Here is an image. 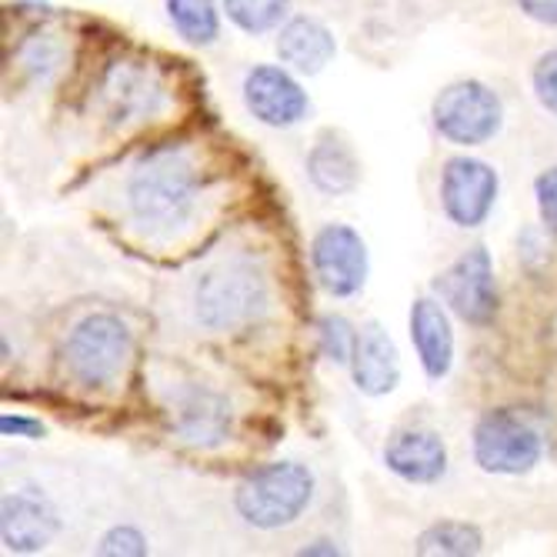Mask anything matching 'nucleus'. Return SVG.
<instances>
[{"label": "nucleus", "mask_w": 557, "mask_h": 557, "mask_svg": "<svg viewBox=\"0 0 557 557\" xmlns=\"http://www.w3.org/2000/svg\"><path fill=\"white\" fill-rule=\"evenodd\" d=\"M197 200V171L181 150L147 154L127 181V208L140 231L174 234L187 224Z\"/></svg>", "instance_id": "1"}, {"label": "nucleus", "mask_w": 557, "mask_h": 557, "mask_svg": "<svg viewBox=\"0 0 557 557\" xmlns=\"http://www.w3.org/2000/svg\"><path fill=\"white\" fill-rule=\"evenodd\" d=\"M314 497V474L297 461H274L247 474L234 491L237 515L261 531L294 524Z\"/></svg>", "instance_id": "2"}, {"label": "nucleus", "mask_w": 557, "mask_h": 557, "mask_svg": "<svg viewBox=\"0 0 557 557\" xmlns=\"http://www.w3.org/2000/svg\"><path fill=\"white\" fill-rule=\"evenodd\" d=\"M268 311L264 274L237 258L208 271L197 284V321L211 331H244Z\"/></svg>", "instance_id": "3"}, {"label": "nucleus", "mask_w": 557, "mask_h": 557, "mask_svg": "<svg viewBox=\"0 0 557 557\" xmlns=\"http://www.w3.org/2000/svg\"><path fill=\"white\" fill-rule=\"evenodd\" d=\"M131 331L114 314H87L74 324V331L64 341V368L67 377L87 391L111 387L127 358H131Z\"/></svg>", "instance_id": "4"}, {"label": "nucleus", "mask_w": 557, "mask_h": 557, "mask_svg": "<svg viewBox=\"0 0 557 557\" xmlns=\"http://www.w3.org/2000/svg\"><path fill=\"white\" fill-rule=\"evenodd\" d=\"M544 454V437L515 408L487 411L474 428V461L487 474H528Z\"/></svg>", "instance_id": "5"}, {"label": "nucleus", "mask_w": 557, "mask_h": 557, "mask_svg": "<svg viewBox=\"0 0 557 557\" xmlns=\"http://www.w3.org/2000/svg\"><path fill=\"white\" fill-rule=\"evenodd\" d=\"M431 117L444 140L458 147H478L500 131L504 104L481 81H454L434 97Z\"/></svg>", "instance_id": "6"}, {"label": "nucleus", "mask_w": 557, "mask_h": 557, "mask_svg": "<svg viewBox=\"0 0 557 557\" xmlns=\"http://www.w3.org/2000/svg\"><path fill=\"white\" fill-rule=\"evenodd\" d=\"M437 297L471 327H487L497 314V281L487 247H471L434 281Z\"/></svg>", "instance_id": "7"}, {"label": "nucleus", "mask_w": 557, "mask_h": 557, "mask_svg": "<svg viewBox=\"0 0 557 557\" xmlns=\"http://www.w3.org/2000/svg\"><path fill=\"white\" fill-rule=\"evenodd\" d=\"M311 264L327 294L354 297L368 281V244L347 224H324L311 240Z\"/></svg>", "instance_id": "8"}, {"label": "nucleus", "mask_w": 557, "mask_h": 557, "mask_svg": "<svg viewBox=\"0 0 557 557\" xmlns=\"http://www.w3.org/2000/svg\"><path fill=\"white\" fill-rule=\"evenodd\" d=\"M497 171L478 158H450L441 171V208L450 224L481 227L497 200Z\"/></svg>", "instance_id": "9"}, {"label": "nucleus", "mask_w": 557, "mask_h": 557, "mask_svg": "<svg viewBox=\"0 0 557 557\" xmlns=\"http://www.w3.org/2000/svg\"><path fill=\"white\" fill-rule=\"evenodd\" d=\"M244 104L268 127H294L311 111V100L304 94V87L284 67L274 64H258L247 71Z\"/></svg>", "instance_id": "10"}, {"label": "nucleus", "mask_w": 557, "mask_h": 557, "mask_svg": "<svg viewBox=\"0 0 557 557\" xmlns=\"http://www.w3.org/2000/svg\"><path fill=\"white\" fill-rule=\"evenodd\" d=\"M58 508L37 487H21L0 500V537L14 554H37L54 541Z\"/></svg>", "instance_id": "11"}, {"label": "nucleus", "mask_w": 557, "mask_h": 557, "mask_svg": "<svg viewBox=\"0 0 557 557\" xmlns=\"http://www.w3.org/2000/svg\"><path fill=\"white\" fill-rule=\"evenodd\" d=\"M174 431L184 444L190 447H218L231 437L234 428V411L227 397L208 387H194L177 397L174 404Z\"/></svg>", "instance_id": "12"}, {"label": "nucleus", "mask_w": 557, "mask_h": 557, "mask_svg": "<svg viewBox=\"0 0 557 557\" xmlns=\"http://www.w3.org/2000/svg\"><path fill=\"white\" fill-rule=\"evenodd\" d=\"M384 465L408 484H434L447 471V444L437 431H397L384 447Z\"/></svg>", "instance_id": "13"}, {"label": "nucleus", "mask_w": 557, "mask_h": 557, "mask_svg": "<svg viewBox=\"0 0 557 557\" xmlns=\"http://www.w3.org/2000/svg\"><path fill=\"white\" fill-rule=\"evenodd\" d=\"M350 374H354V387L368 397H384L397 387L400 358H397V347H394L391 334L377 321H371L358 331V347H354V358H350Z\"/></svg>", "instance_id": "14"}, {"label": "nucleus", "mask_w": 557, "mask_h": 557, "mask_svg": "<svg viewBox=\"0 0 557 557\" xmlns=\"http://www.w3.org/2000/svg\"><path fill=\"white\" fill-rule=\"evenodd\" d=\"M411 341L418 350V361L431 381H441L450 374L454 364V331L447 321V311L434 297H418L411 304Z\"/></svg>", "instance_id": "15"}, {"label": "nucleus", "mask_w": 557, "mask_h": 557, "mask_svg": "<svg viewBox=\"0 0 557 557\" xmlns=\"http://www.w3.org/2000/svg\"><path fill=\"white\" fill-rule=\"evenodd\" d=\"M337 54V44H334V34L327 24H321L318 17H290L281 34H277V58L297 71V74H321Z\"/></svg>", "instance_id": "16"}, {"label": "nucleus", "mask_w": 557, "mask_h": 557, "mask_svg": "<svg viewBox=\"0 0 557 557\" xmlns=\"http://www.w3.org/2000/svg\"><path fill=\"white\" fill-rule=\"evenodd\" d=\"M308 177L314 181L318 190L324 194H347L358 187L361 181V161L358 154L350 150L347 140L334 137V134H324L308 154Z\"/></svg>", "instance_id": "17"}, {"label": "nucleus", "mask_w": 557, "mask_h": 557, "mask_svg": "<svg viewBox=\"0 0 557 557\" xmlns=\"http://www.w3.org/2000/svg\"><path fill=\"white\" fill-rule=\"evenodd\" d=\"M414 550L421 557H474L484 550V534L468 521H437L421 531Z\"/></svg>", "instance_id": "18"}, {"label": "nucleus", "mask_w": 557, "mask_h": 557, "mask_svg": "<svg viewBox=\"0 0 557 557\" xmlns=\"http://www.w3.org/2000/svg\"><path fill=\"white\" fill-rule=\"evenodd\" d=\"M168 17L174 30L194 47H208L221 37L218 0H168Z\"/></svg>", "instance_id": "19"}, {"label": "nucleus", "mask_w": 557, "mask_h": 557, "mask_svg": "<svg viewBox=\"0 0 557 557\" xmlns=\"http://www.w3.org/2000/svg\"><path fill=\"white\" fill-rule=\"evenodd\" d=\"M111 97L117 111L114 114H127V117H140L158 108V84L150 81L144 71H117L114 84H111Z\"/></svg>", "instance_id": "20"}, {"label": "nucleus", "mask_w": 557, "mask_h": 557, "mask_svg": "<svg viewBox=\"0 0 557 557\" xmlns=\"http://www.w3.org/2000/svg\"><path fill=\"white\" fill-rule=\"evenodd\" d=\"M224 11L231 17V24H237L244 34H268L274 30L287 11L290 0H224Z\"/></svg>", "instance_id": "21"}, {"label": "nucleus", "mask_w": 557, "mask_h": 557, "mask_svg": "<svg viewBox=\"0 0 557 557\" xmlns=\"http://www.w3.org/2000/svg\"><path fill=\"white\" fill-rule=\"evenodd\" d=\"M318 344H321V354L334 364H350L354 358V347H358V331H354L344 318L337 314H327L321 318L318 324Z\"/></svg>", "instance_id": "22"}, {"label": "nucleus", "mask_w": 557, "mask_h": 557, "mask_svg": "<svg viewBox=\"0 0 557 557\" xmlns=\"http://www.w3.org/2000/svg\"><path fill=\"white\" fill-rule=\"evenodd\" d=\"M97 554H104V557H144L147 554V537L137 528L124 524V528H114V531H108L104 537H100Z\"/></svg>", "instance_id": "23"}, {"label": "nucleus", "mask_w": 557, "mask_h": 557, "mask_svg": "<svg viewBox=\"0 0 557 557\" xmlns=\"http://www.w3.org/2000/svg\"><path fill=\"white\" fill-rule=\"evenodd\" d=\"M534 94L541 100V108H547L557 117V50H547L534 64Z\"/></svg>", "instance_id": "24"}, {"label": "nucleus", "mask_w": 557, "mask_h": 557, "mask_svg": "<svg viewBox=\"0 0 557 557\" xmlns=\"http://www.w3.org/2000/svg\"><path fill=\"white\" fill-rule=\"evenodd\" d=\"M534 197H537L541 221H544L547 227L557 231V168L544 171V174L534 181Z\"/></svg>", "instance_id": "25"}, {"label": "nucleus", "mask_w": 557, "mask_h": 557, "mask_svg": "<svg viewBox=\"0 0 557 557\" xmlns=\"http://www.w3.org/2000/svg\"><path fill=\"white\" fill-rule=\"evenodd\" d=\"M0 431H4L8 437L11 434L14 437H30V441L44 437V424L34 421V418H21V414H4V418H0Z\"/></svg>", "instance_id": "26"}, {"label": "nucleus", "mask_w": 557, "mask_h": 557, "mask_svg": "<svg viewBox=\"0 0 557 557\" xmlns=\"http://www.w3.org/2000/svg\"><path fill=\"white\" fill-rule=\"evenodd\" d=\"M518 8L531 21L547 24V27H557V0H518Z\"/></svg>", "instance_id": "27"}, {"label": "nucleus", "mask_w": 557, "mask_h": 557, "mask_svg": "<svg viewBox=\"0 0 557 557\" xmlns=\"http://www.w3.org/2000/svg\"><path fill=\"white\" fill-rule=\"evenodd\" d=\"M314 554H324V557H341V547H334L331 541H314L300 550V557H314Z\"/></svg>", "instance_id": "28"}]
</instances>
